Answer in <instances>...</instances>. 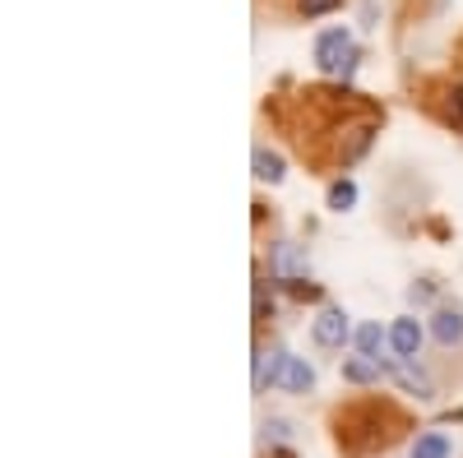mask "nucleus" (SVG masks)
Returning <instances> with one entry per match:
<instances>
[{"label":"nucleus","instance_id":"obj_1","mask_svg":"<svg viewBox=\"0 0 463 458\" xmlns=\"http://www.w3.org/2000/svg\"><path fill=\"white\" fill-rule=\"evenodd\" d=\"M316 65L325 74H334V79H353V70H357V42H353V33L347 28H329L316 37Z\"/></svg>","mask_w":463,"mask_h":458},{"label":"nucleus","instance_id":"obj_2","mask_svg":"<svg viewBox=\"0 0 463 458\" xmlns=\"http://www.w3.org/2000/svg\"><path fill=\"white\" fill-rule=\"evenodd\" d=\"M269 385H279L288 394H306L316 385V370L306 366L301 357H292V352H274V361H269Z\"/></svg>","mask_w":463,"mask_h":458},{"label":"nucleus","instance_id":"obj_3","mask_svg":"<svg viewBox=\"0 0 463 458\" xmlns=\"http://www.w3.org/2000/svg\"><path fill=\"white\" fill-rule=\"evenodd\" d=\"M347 333H353V329H347L343 311H320V320H316V342H320V348H343Z\"/></svg>","mask_w":463,"mask_h":458},{"label":"nucleus","instance_id":"obj_4","mask_svg":"<svg viewBox=\"0 0 463 458\" xmlns=\"http://www.w3.org/2000/svg\"><path fill=\"white\" fill-rule=\"evenodd\" d=\"M431 333L440 348H458L463 342V311H436L431 315Z\"/></svg>","mask_w":463,"mask_h":458},{"label":"nucleus","instance_id":"obj_5","mask_svg":"<svg viewBox=\"0 0 463 458\" xmlns=\"http://www.w3.org/2000/svg\"><path fill=\"white\" fill-rule=\"evenodd\" d=\"M390 348L399 352V361H403V357H417V348H421V329H417V320H394V329H390Z\"/></svg>","mask_w":463,"mask_h":458},{"label":"nucleus","instance_id":"obj_6","mask_svg":"<svg viewBox=\"0 0 463 458\" xmlns=\"http://www.w3.org/2000/svg\"><path fill=\"white\" fill-rule=\"evenodd\" d=\"M255 176H260V181H269V185H279V181L288 176L283 153H274V148H255Z\"/></svg>","mask_w":463,"mask_h":458},{"label":"nucleus","instance_id":"obj_7","mask_svg":"<svg viewBox=\"0 0 463 458\" xmlns=\"http://www.w3.org/2000/svg\"><path fill=\"white\" fill-rule=\"evenodd\" d=\"M380 370H384V361H375V357L343 361V379H347V385H371V379H380Z\"/></svg>","mask_w":463,"mask_h":458},{"label":"nucleus","instance_id":"obj_8","mask_svg":"<svg viewBox=\"0 0 463 458\" xmlns=\"http://www.w3.org/2000/svg\"><path fill=\"white\" fill-rule=\"evenodd\" d=\"M353 338H357V352H362V357H375V361H380V352H384V342H390V333H384L380 324H362Z\"/></svg>","mask_w":463,"mask_h":458},{"label":"nucleus","instance_id":"obj_9","mask_svg":"<svg viewBox=\"0 0 463 458\" xmlns=\"http://www.w3.org/2000/svg\"><path fill=\"white\" fill-rule=\"evenodd\" d=\"M412 458H449V440L440 431H427L412 440Z\"/></svg>","mask_w":463,"mask_h":458},{"label":"nucleus","instance_id":"obj_10","mask_svg":"<svg viewBox=\"0 0 463 458\" xmlns=\"http://www.w3.org/2000/svg\"><path fill=\"white\" fill-rule=\"evenodd\" d=\"M274 269H279L283 278H297V274L306 269V259H301V250H297V246H279V255H274Z\"/></svg>","mask_w":463,"mask_h":458},{"label":"nucleus","instance_id":"obj_11","mask_svg":"<svg viewBox=\"0 0 463 458\" xmlns=\"http://www.w3.org/2000/svg\"><path fill=\"white\" fill-rule=\"evenodd\" d=\"M353 204H357V185L353 181H334L329 185V209L343 213V209H353Z\"/></svg>","mask_w":463,"mask_h":458},{"label":"nucleus","instance_id":"obj_12","mask_svg":"<svg viewBox=\"0 0 463 458\" xmlns=\"http://www.w3.org/2000/svg\"><path fill=\"white\" fill-rule=\"evenodd\" d=\"M399 375H403V385H408L417 398H431V379L421 375V370H412V357H403V370H399Z\"/></svg>","mask_w":463,"mask_h":458},{"label":"nucleus","instance_id":"obj_13","mask_svg":"<svg viewBox=\"0 0 463 458\" xmlns=\"http://www.w3.org/2000/svg\"><path fill=\"white\" fill-rule=\"evenodd\" d=\"M297 10H301L306 19H316V14H329V10H338V0H297Z\"/></svg>","mask_w":463,"mask_h":458},{"label":"nucleus","instance_id":"obj_14","mask_svg":"<svg viewBox=\"0 0 463 458\" xmlns=\"http://www.w3.org/2000/svg\"><path fill=\"white\" fill-rule=\"evenodd\" d=\"M292 435V426L288 422H264V440H274V444H283Z\"/></svg>","mask_w":463,"mask_h":458},{"label":"nucleus","instance_id":"obj_15","mask_svg":"<svg viewBox=\"0 0 463 458\" xmlns=\"http://www.w3.org/2000/svg\"><path fill=\"white\" fill-rule=\"evenodd\" d=\"M431 296H436V287H431V283H412V292H408V301H412V305H427Z\"/></svg>","mask_w":463,"mask_h":458}]
</instances>
